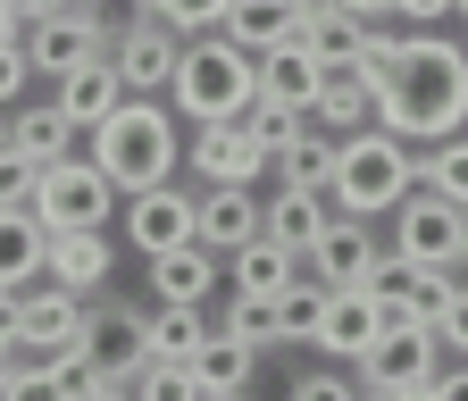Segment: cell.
I'll list each match as a JSON object with an SVG mask.
<instances>
[{
	"label": "cell",
	"mask_w": 468,
	"mask_h": 401,
	"mask_svg": "<svg viewBox=\"0 0 468 401\" xmlns=\"http://www.w3.org/2000/svg\"><path fill=\"white\" fill-rule=\"evenodd\" d=\"M377 126L410 151H435L468 126V50L443 34H410L401 59L377 76Z\"/></svg>",
	"instance_id": "cell-1"
},
{
	"label": "cell",
	"mask_w": 468,
	"mask_h": 401,
	"mask_svg": "<svg viewBox=\"0 0 468 401\" xmlns=\"http://www.w3.org/2000/svg\"><path fill=\"white\" fill-rule=\"evenodd\" d=\"M117 193H151V185H176V167H185V134H176V109L167 100H126L117 118L92 134L84 151Z\"/></svg>",
	"instance_id": "cell-2"
},
{
	"label": "cell",
	"mask_w": 468,
	"mask_h": 401,
	"mask_svg": "<svg viewBox=\"0 0 468 401\" xmlns=\"http://www.w3.org/2000/svg\"><path fill=\"white\" fill-rule=\"evenodd\" d=\"M410 193H419V151L410 142H393L385 126H368V134H351L343 142V159H335V185H326V201H335V217H393Z\"/></svg>",
	"instance_id": "cell-3"
},
{
	"label": "cell",
	"mask_w": 468,
	"mask_h": 401,
	"mask_svg": "<svg viewBox=\"0 0 468 401\" xmlns=\"http://www.w3.org/2000/svg\"><path fill=\"white\" fill-rule=\"evenodd\" d=\"M260 100V59L234 50L226 34L185 42V68H176V118L185 126H226V118H251Z\"/></svg>",
	"instance_id": "cell-4"
},
{
	"label": "cell",
	"mask_w": 468,
	"mask_h": 401,
	"mask_svg": "<svg viewBox=\"0 0 468 401\" xmlns=\"http://www.w3.org/2000/svg\"><path fill=\"white\" fill-rule=\"evenodd\" d=\"M443 376V334L435 326H385L360 360V393L368 401H419Z\"/></svg>",
	"instance_id": "cell-5"
},
{
	"label": "cell",
	"mask_w": 468,
	"mask_h": 401,
	"mask_svg": "<svg viewBox=\"0 0 468 401\" xmlns=\"http://www.w3.org/2000/svg\"><path fill=\"white\" fill-rule=\"evenodd\" d=\"M117 226H126V243H134L143 259H167V251L201 243V193H185V185L126 193V201H117Z\"/></svg>",
	"instance_id": "cell-6"
},
{
	"label": "cell",
	"mask_w": 468,
	"mask_h": 401,
	"mask_svg": "<svg viewBox=\"0 0 468 401\" xmlns=\"http://www.w3.org/2000/svg\"><path fill=\"white\" fill-rule=\"evenodd\" d=\"M393 251L410 268H460V251H468V209L419 185V193L393 209Z\"/></svg>",
	"instance_id": "cell-7"
},
{
	"label": "cell",
	"mask_w": 468,
	"mask_h": 401,
	"mask_svg": "<svg viewBox=\"0 0 468 401\" xmlns=\"http://www.w3.org/2000/svg\"><path fill=\"white\" fill-rule=\"evenodd\" d=\"M109 201H126L101 167L76 151V159H58L50 176H42V201H34V217L50 226V235H84V226H109Z\"/></svg>",
	"instance_id": "cell-8"
},
{
	"label": "cell",
	"mask_w": 468,
	"mask_h": 401,
	"mask_svg": "<svg viewBox=\"0 0 468 401\" xmlns=\"http://www.w3.org/2000/svg\"><path fill=\"white\" fill-rule=\"evenodd\" d=\"M26 59H34V76H76V68H92V59H109V26L84 9V0H68V9H50L42 26H26Z\"/></svg>",
	"instance_id": "cell-9"
},
{
	"label": "cell",
	"mask_w": 468,
	"mask_h": 401,
	"mask_svg": "<svg viewBox=\"0 0 468 401\" xmlns=\"http://www.w3.org/2000/svg\"><path fill=\"white\" fill-rule=\"evenodd\" d=\"M185 167H193L201 185H251V193H260V176L276 167V151H268L243 118H226V126H193V134H185Z\"/></svg>",
	"instance_id": "cell-10"
},
{
	"label": "cell",
	"mask_w": 468,
	"mask_h": 401,
	"mask_svg": "<svg viewBox=\"0 0 468 401\" xmlns=\"http://www.w3.org/2000/svg\"><path fill=\"white\" fill-rule=\"evenodd\" d=\"M109 68L126 76V92L134 100H159V92H176V68H185V34H167L159 17H143V26H126L109 42Z\"/></svg>",
	"instance_id": "cell-11"
},
{
	"label": "cell",
	"mask_w": 468,
	"mask_h": 401,
	"mask_svg": "<svg viewBox=\"0 0 468 401\" xmlns=\"http://www.w3.org/2000/svg\"><path fill=\"white\" fill-rule=\"evenodd\" d=\"M377 259H385V251H377V226H368V217H335L326 235L302 251V268L326 284V293H351V284H368V276H377Z\"/></svg>",
	"instance_id": "cell-12"
},
{
	"label": "cell",
	"mask_w": 468,
	"mask_h": 401,
	"mask_svg": "<svg viewBox=\"0 0 468 401\" xmlns=\"http://www.w3.org/2000/svg\"><path fill=\"white\" fill-rule=\"evenodd\" d=\"M92 334V301L84 293H68V284H26V334H17V352L26 360H50L58 343H84Z\"/></svg>",
	"instance_id": "cell-13"
},
{
	"label": "cell",
	"mask_w": 468,
	"mask_h": 401,
	"mask_svg": "<svg viewBox=\"0 0 468 401\" xmlns=\"http://www.w3.org/2000/svg\"><path fill=\"white\" fill-rule=\"evenodd\" d=\"M260 235H268V193H251V185H201V243L218 259H234Z\"/></svg>",
	"instance_id": "cell-14"
},
{
	"label": "cell",
	"mask_w": 468,
	"mask_h": 401,
	"mask_svg": "<svg viewBox=\"0 0 468 401\" xmlns=\"http://www.w3.org/2000/svg\"><path fill=\"white\" fill-rule=\"evenodd\" d=\"M126 100H134V92H126V76H117L109 59H92V68H76V76H58V84H50V109H58L76 134H101Z\"/></svg>",
	"instance_id": "cell-15"
},
{
	"label": "cell",
	"mask_w": 468,
	"mask_h": 401,
	"mask_svg": "<svg viewBox=\"0 0 468 401\" xmlns=\"http://www.w3.org/2000/svg\"><path fill=\"white\" fill-rule=\"evenodd\" d=\"M377 334H385L377 293H368V284H351V293H326V318H318V334H310V343H318L326 360H351V368H360Z\"/></svg>",
	"instance_id": "cell-16"
},
{
	"label": "cell",
	"mask_w": 468,
	"mask_h": 401,
	"mask_svg": "<svg viewBox=\"0 0 468 401\" xmlns=\"http://www.w3.org/2000/svg\"><path fill=\"white\" fill-rule=\"evenodd\" d=\"M92 343H101V360H109V376L117 385H134L143 368H151V310H134V301H101L92 310Z\"/></svg>",
	"instance_id": "cell-17"
},
{
	"label": "cell",
	"mask_w": 468,
	"mask_h": 401,
	"mask_svg": "<svg viewBox=\"0 0 468 401\" xmlns=\"http://www.w3.org/2000/svg\"><path fill=\"white\" fill-rule=\"evenodd\" d=\"M42 276L92 301L101 284L117 276V243H109V226H84V235H50V259H42Z\"/></svg>",
	"instance_id": "cell-18"
},
{
	"label": "cell",
	"mask_w": 468,
	"mask_h": 401,
	"mask_svg": "<svg viewBox=\"0 0 468 401\" xmlns=\"http://www.w3.org/2000/svg\"><path fill=\"white\" fill-rule=\"evenodd\" d=\"M218 276H226V259H218L209 243H185V251L151 259V293H159V310H209Z\"/></svg>",
	"instance_id": "cell-19"
},
{
	"label": "cell",
	"mask_w": 468,
	"mask_h": 401,
	"mask_svg": "<svg viewBox=\"0 0 468 401\" xmlns=\"http://www.w3.org/2000/svg\"><path fill=\"white\" fill-rule=\"evenodd\" d=\"M302 17H310V0H234L226 9V42L251 50V59H268V50L302 42Z\"/></svg>",
	"instance_id": "cell-20"
},
{
	"label": "cell",
	"mask_w": 468,
	"mask_h": 401,
	"mask_svg": "<svg viewBox=\"0 0 468 401\" xmlns=\"http://www.w3.org/2000/svg\"><path fill=\"white\" fill-rule=\"evenodd\" d=\"M310 126L335 134V142L368 134V126H377V76H368V68H335L326 92H318V109H310Z\"/></svg>",
	"instance_id": "cell-21"
},
{
	"label": "cell",
	"mask_w": 468,
	"mask_h": 401,
	"mask_svg": "<svg viewBox=\"0 0 468 401\" xmlns=\"http://www.w3.org/2000/svg\"><path fill=\"white\" fill-rule=\"evenodd\" d=\"M310 268H302V251H284V243H243V251H234L226 259V284H234V293H251V301H284L292 293V284H302Z\"/></svg>",
	"instance_id": "cell-22"
},
{
	"label": "cell",
	"mask_w": 468,
	"mask_h": 401,
	"mask_svg": "<svg viewBox=\"0 0 468 401\" xmlns=\"http://www.w3.org/2000/svg\"><path fill=\"white\" fill-rule=\"evenodd\" d=\"M302 42L318 50V68L335 76V68H368V42H377V26L343 17L335 0H310V17H302Z\"/></svg>",
	"instance_id": "cell-23"
},
{
	"label": "cell",
	"mask_w": 468,
	"mask_h": 401,
	"mask_svg": "<svg viewBox=\"0 0 468 401\" xmlns=\"http://www.w3.org/2000/svg\"><path fill=\"white\" fill-rule=\"evenodd\" d=\"M42 259H50V226L34 209H0V293L42 284Z\"/></svg>",
	"instance_id": "cell-24"
},
{
	"label": "cell",
	"mask_w": 468,
	"mask_h": 401,
	"mask_svg": "<svg viewBox=\"0 0 468 401\" xmlns=\"http://www.w3.org/2000/svg\"><path fill=\"white\" fill-rule=\"evenodd\" d=\"M326 226H335V201H326V193H302V185H276V193H268V243L310 251Z\"/></svg>",
	"instance_id": "cell-25"
},
{
	"label": "cell",
	"mask_w": 468,
	"mask_h": 401,
	"mask_svg": "<svg viewBox=\"0 0 468 401\" xmlns=\"http://www.w3.org/2000/svg\"><path fill=\"white\" fill-rule=\"evenodd\" d=\"M260 92H268V100H284V109H318V92H326L318 50H310V42L268 50V59H260Z\"/></svg>",
	"instance_id": "cell-26"
},
{
	"label": "cell",
	"mask_w": 468,
	"mask_h": 401,
	"mask_svg": "<svg viewBox=\"0 0 468 401\" xmlns=\"http://www.w3.org/2000/svg\"><path fill=\"white\" fill-rule=\"evenodd\" d=\"M0 142H17V151L42 159V167L76 159V126L58 118V109H9V118H0Z\"/></svg>",
	"instance_id": "cell-27"
},
{
	"label": "cell",
	"mask_w": 468,
	"mask_h": 401,
	"mask_svg": "<svg viewBox=\"0 0 468 401\" xmlns=\"http://www.w3.org/2000/svg\"><path fill=\"white\" fill-rule=\"evenodd\" d=\"M193 376H201V393H251L260 352H251V343H234V334H209L201 352H193Z\"/></svg>",
	"instance_id": "cell-28"
},
{
	"label": "cell",
	"mask_w": 468,
	"mask_h": 401,
	"mask_svg": "<svg viewBox=\"0 0 468 401\" xmlns=\"http://www.w3.org/2000/svg\"><path fill=\"white\" fill-rule=\"evenodd\" d=\"M335 159H343V142L310 126L302 142H292V151L276 159V185H302V193H326V185H335Z\"/></svg>",
	"instance_id": "cell-29"
},
{
	"label": "cell",
	"mask_w": 468,
	"mask_h": 401,
	"mask_svg": "<svg viewBox=\"0 0 468 401\" xmlns=\"http://www.w3.org/2000/svg\"><path fill=\"white\" fill-rule=\"evenodd\" d=\"M209 334V310H151V360H193Z\"/></svg>",
	"instance_id": "cell-30"
},
{
	"label": "cell",
	"mask_w": 468,
	"mask_h": 401,
	"mask_svg": "<svg viewBox=\"0 0 468 401\" xmlns=\"http://www.w3.org/2000/svg\"><path fill=\"white\" fill-rule=\"evenodd\" d=\"M218 334L251 343V352H284V326H276V301H251V293H234V301H226V326H218Z\"/></svg>",
	"instance_id": "cell-31"
},
{
	"label": "cell",
	"mask_w": 468,
	"mask_h": 401,
	"mask_svg": "<svg viewBox=\"0 0 468 401\" xmlns=\"http://www.w3.org/2000/svg\"><path fill=\"white\" fill-rule=\"evenodd\" d=\"M419 185L468 209V142H460V134H452V142H435V151H419Z\"/></svg>",
	"instance_id": "cell-32"
},
{
	"label": "cell",
	"mask_w": 468,
	"mask_h": 401,
	"mask_svg": "<svg viewBox=\"0 0 468 401\" xmlns=\"http://www.w3.org/2000/svg\"><path fill=\"white\" fill-rule=\"evenodd\" d=\"M226 9H234V0H151V17H159L167 34H185V42L226 34Z\"/></svg>",
	"instance_id": "cell-33"
},
{
	"label": "cell",
	"mask_w": 468,
	"mask_h": 401,
	"mask_svg": "<svg viewBox=\"0 0 468 401\" xmlns=\"http://www.w3.org/2000/svg\"><path fill=\"white\" fill-rule=\"evenodd\" d=\"M243 126H251V134H260V142H268V151L284 159L292 142H302V134H310V109H284V100H268V92H260V100H251V118H243Z\"/></svg>",
	"instance_id": "cell-34"
},
{
	"label": "cell",
	"mask_w": 468,
	"mask_h": 401,
	"mask_svg": "<svg viewBox=\"0 0 468 401\" xmlns=\"http://www.w3.org/2000/svg\"><path fill=\"white\" fill-rule=\"evenodd\" d=\"M42 176H50L42 159H26L17 142H0V209H34L42 201Z\"/></svg>",
	"instance_id": "cell-35"
},
{
	"label": "cell",
	"mask_w": 468,
	"mask_h": 401,
	"mask_svg": "<svg viewBox=\"0 0 468 401\" xmlns=\"http://www.w3.org/2000/svg\"><path fill=\"white\" fill-rule=\"evenodd\" d=\"M134 401H209V393H201L193 360H151V368L134 376Z\"/></svg>",
	"instance_id": "cell-36"
},
{
	"label": "cell",
	"mask_w": 468,
	"mask_h": 401,
	"mask_svg": "<svg viewBox=\"0 0 468 401\" xmlns=\"http://www.w3.org/2000/svg\"><path fill=\"white\" fill-rule=\"evenodd\" d=\"M318 318H326V284H318V276H302V284L276 301V326H284V343H310V334H318Z\"/></svg>",
	"instance_id": "cell-37"
},
{
	"label": "cell",
	"mask_w": 468,
	"mask_h": 401,
	"mask_svg": "<svg viewBox=\"0 0 468 401\" xmlns=\"http://www.w3.org/2000/svg\"><path fill=\"white\" fill-rule=\"evenodd\" d=\"M284 401H368V393H360V376H343V368H302L284 385Z\"/></svg>",
	"instance_id": "cell-38"
},
{
	"label": "cell",
	"mask_w": 468,
	"mask_h": 401,
	"mask_svg": "<svg viewBox=\"0 0 468 401\" xmlns=\"http://www.w3.org/2000/svg\"><path fill=\"white\" fill-rule=\"evenodd\" d=\"M26 84H34V59H26V42H9V50H0V118L26 100Z\"/></svg>",
	"instance_id": "cell-39"
},
{
	"label": "cell",
	"mask_w": 468,
	"mask_h": 401,
	"mask_svg": "<svg viewBox=\"0 0 468 401\" xmlns=\"http://www.w3.org/2000/svg\"><path fill=\"white\" fill-rule=\"evenodd\" d=\"M0 401H76V393H68V385H58L50 368H34V360H26V368H17V385H9V393H0Z\"/></svg>",
	"instance_id": "cell-40"
},
{
	"label": "cell",
	"mask_w": 468,
	"mask_h": 401,
	"mask_svg": "<svg viewBox=\"0 0 468 401\" xmlns=\"http://www.w3.org/2000/svg\"><path fill=\"white\" fill-rule=\"evenodd\" d=\"M435 334H443V352H460V360H468V284L452 293V310L435 318Z\"/></svg>",
	"instance_id": "cell-41"
},
{
	"label": "cell",
	"mask_w": 468,
	"mask_h": 401,
	"mask_svg": "<svg viewBox=\"0 0 468 401\" xmlns=\"http://www.w3.org/2000/svg\"><path fill=\"white\" fill-rule=\"evenodd\" d=\"M401 26H435V17H460V0H393Z\"/></svg>",
	"instance_id": "cell-42"
},
{
	"label": "cell",
	"mask_w": 468,
	"mask_h": 401,
	"mask_svg": "<svg viewBox=\"0 0 468 401\" xmlns=\"http://www.w3.org/2000/svg\"><path fill=\"white\" fill-rule=\"evenodd\" d=\"M419 401H468V360H460V368H443V376H435Z\"/></svg>",
	"instance_id": "cell-43"
},
{
	"label": "cell",
	"mask_w": 468,
	"mask_h": 401,
	"mask_svg": "<svg viewBox=\"0 0 468 401\" xmlns=\"http://www.w3.org/2000/svg\"><path fill=\"white\" fill-rule=\"evenodd\" d=\"M26 334V293H0V343Z\"/></svg>",
	"instance_id": "cell-44"
},
{
	"label": "cell",
	"mask_w": 468,
	"mask_h": 401,
	"mask_svg": "<svg viewBox=\"0 0 468 401\" xmlns=\"http://www.w3.org/2000/svg\"><path fill=\"white\" fill-rule=\"evenodd\" d=\"M343 17H360V26H377V17H393V0H335Z\"/></svg>",
	"instance_id": "cell-45"
},
{
	"label": "cell",
	"mask_w": 468,
	"mask_h": 401,
	"mask_svg": "<svg viewBox=\"0 0 468 401\" xmlns=\"http://www.w3.org/2000/svg\"><path fill=\"white\" fill-rule=\"evenodd\" d=\"M9 42H26V9H17V0H0V50H9Z\"/></svg>",
	"instance_id": "cell-46"
},
{
	"label": "cell",
	"mask_w": 468,
	"mask_h": 401,
	"mask_svg": "<svg viewBox=\"0 0 468 401\" xmlns=\"http://www.w3.org/2000/svg\"><path fill=\"white\" fill-rule=\"evenodd\" d=\"M17 368H26V352H17V343H0V393L17 385Z\"/></svg>",
	"instance_id": "cell-47"
},
{
	"label": "cell",
	"mask_w": 468,
	"mask_h": 401,
	"mask_svg": "<svg viewBox=\"0 0 468 401\" xmlns=\"http://www.w3.org/2000/svg\"><path fill=\"white\" fill-rule=\"evenodd\" d=\"M101 401H134V385H109V393H101Z\"/></svg>",
	"instance_id": "cell-48"
},
{
	"label": "cell",
	"mask_w": 468,
	"mask_h": 401,
	"mask_svg": "<svg viewBox=\"0 0 468 401\" xmlns=\"http://www.w3.org/2000/svg\"><path fill=\"white\" fill-rule=\"evenodd\" d=\"M209 401H251V393H209Z\"/></svg>",
	"instance_id": "cell-49"
},
{
	"label": "cell",
	"mask_w": 468,
	"mask_h": 401,
	"mask_svg": "<svg viewBox=\"0 0 468 401\" xmlns=\"http://www.w3.org/2000/svg\"><path fill=\"white\" fill-rule=\"evenodd\" d=\"M460 284H468V251H460Z\"/></svg>",
	"instance_id": "cell-50"
},
{
	"label": "cell",
	"mask_w": 468,
	"mask_h": 401,
	"mask_svg": "<svg viewBox=\"0 0 468 401\" xmlns=\"http://www.w3.org/2000/svg\"><path fill=\"white\" fill-rule=\"evenodd\" d=\"M460 26H468V0H460Z\"/></svg>",
	"instance_id": "cell-51"
},
{
	"label": "cell",
	"mask_w": 468,
	"mask_h": 401,
	"mask_svg": "<svg viewBox=\"0 0 468 401\" xmlns=\"http://www.w3.org/2000/svg\"><path fill=\"white\" fill-rule=\"evenodd\" d=\"M460 50H468V26H460Z\"/></svg>",
	"instance_id": "cell-52"
},
{
	"label": "cell",
	"mask_w": 468,
	"mask_h": 401,
	"mask_svg": "<svg viewBox=\"0 0 468 401\" xmlns=\"http://www.w3.org/2000/svg\"><path fill=\"white\" fill-rule=\"evenodd\" d=\"M84 9H101V0H84Z\"/></svg>",
	"instance_id": "cell-53"
}]
</instances>
